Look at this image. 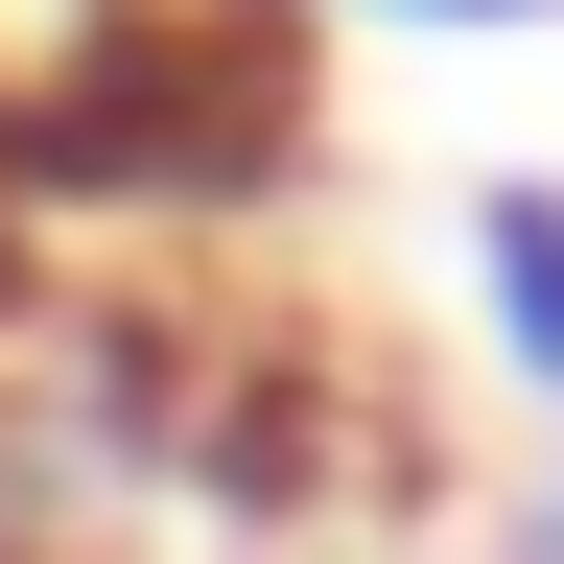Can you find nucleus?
I'll use <instances>...</instances> for the list:
<instances>
[{"mask_svg": "<svg viewBox=\"0 0 564 564\" xmlns=\"http://www.w3.org/2000/svg\"><path fill=\"white\" fill-rule=\"evenodd\" d=\"M447 259H470V352H494V377L564 423V188H541V165H494Z\"/></svg>", "mask_w": 564, "mask_h": 564, "instance_id": "nucleus-1", "label": "nucleus"}, {"mask_svg": "<svg viewBox=\"0 0 564 564\" xmlns=\"http://www.w3.org/2000/svg\"><path fill=\"white\" fill-rule=\"evenodd\" d=\"M352 24H564V0H352Z\"/></svg>", "mask_w": 564, "mask_h": 564, "instance_id": "nucleus-2", "label": "nucleus"}, {"mask_svg": "<svg viewBox=\"0 0 564 564\" xmlns=\"http://www.w3.org/2000/svg\"><path fill=\"white\" fill-rule=\"evenodd\" d=\"M518 564H564V470H541V494H518Z\"/></svg>", "mask_w": 564, "mask_h": 564, "instance_id": "nucleus-3", "label": "nucleus"}]
</instances>
